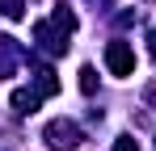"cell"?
Listing matches in <instances>:
<instances>
[{"mask_svg": "<svg viewBox=\"0 0 156 151\" xmlns=\"http://www.w3.org/2000/svg\"><path fill=\"white\" fill-rule=\"evenodd\" d=\"M148 50H152V59H156V29L148 34Z\"/></svg>", "mask_w": 156, "mask_h": 151, "instance_id": "obj_9", "label": "cell"}, {"mask_svg": "<svg viewBox=\"0 0 156 151\" xmlns=\"http://www.w3.org/2000/svg\"><path fill=\"white\" fill-rule=\"evenodd\" d=\"M38 92H26V88H17V92H13V109H17V113H34V109H38Z\"/></svg>", "mask_w": 156, "mask_h": 151, "instance_id": "obj_4", "label": "cell"}, {"mask_svg": "<svg viewBox=\"0 0 156 151\" xmlns=\"http://www.w3.org/2000/svg\"><path fill=\"white\" fill-rule=\"evenodd\" d=\"M55 92H59L55 72H38V97H55Z\"/></svg>", "mask_w": 156, "mask_h": 151, "instance_id": "obj_5", "label": "cell"}, {"mask_svg": "<svg viewBox=\"0 0 156 151\" xmlns=\"http://www.w3.org/2000/svg\"><path fill=\"white\" fill-rule=\"evenodd\" d=\"M148 101H156V84H148Z\"/></svg>", "mask_w": 156, "mask_h": 151, "instance_id": "obj_10", "label": "cell"}, {"mask_svg": "<svg viewBox=\"0 0 156 151\" xmlns=\"http://www.w3.org/2000/svg\"><path fill=\"white\" fill-rule=\"evenodd\" d=\"M80 92H84V97L97 92V72H93V67H80Z\"/></svg>", "mask_w": 156, "mask_h": 151, "instance_id": "obj_6", "label": "cell"}, {"mask_svg": "<svg viewBox=\"0 0 156 151\" xmlns=\"http://www.w3.org/2000/svg\"><path fill=\"white\" fill-rule=\"evenodd\" d=\"M51 25L59 29V34H72V29H76V13H72L68 4H59V8L51 13Z\"/></svg>", "mask_w": 156, "mask_h": 151, "instance_id": "obj_3", "label": "cell"}, {"mask_svg": "<svg viewBox=\"0 0 156 151\" xmlns=\"http://www.w3.org/2000/svg\"><path fill=\"white\" fill-rule=\"evenodd\" d=\"M105 67L114 76H131L135 72V50H131V42H105Z\"/></svg>", "mask_w": 156, "mask_h": 151, "instance_id": "obj_2", "label": "cell"}, {"mask_svg": "<svg viewBox=\"0 0 156 151\" xmlns=\"http://www.w3.org/2000/svg\"><path fill=\"white\" fill-rule=\"evenodd\" d=\"M0 13H4L9 21H21V13H26V4H21V0H0Z\"/></svg>", "mask_w": 156, "mask_h": 151, "instance_id": "obj_7", "label": "cell"}, {"mask_svg": "<svg viewBox=\"0 0 156 151\" xmlns=\"http://www.w3.org/2000/svg\"><path fill=\"white\" fill-rule=\"evenodd\" d=\"M114 151H139V143H135V139H131V134H122V139H118V143H114Z\"/></svg>", "mask_w": 156, "mask_h": 151, "instance_id": "obj_8", "label": "cell"}, {"mask_svg": "<svg viewBox=\"0 0 156 151\" xmlns=\"http://www.w3.org/2000/svg\"><path fill=\"white\" fill-rule=\"evenodd\" d=\"M42 139H47V147H55V151H76L80 143H84V134H80V126L72 122V118H55V122H47Z\"/></svg>", "mask_w": 156, "mask_h": 151, "instance_id": "obj_1", "label": "cell"}]
</instances>
